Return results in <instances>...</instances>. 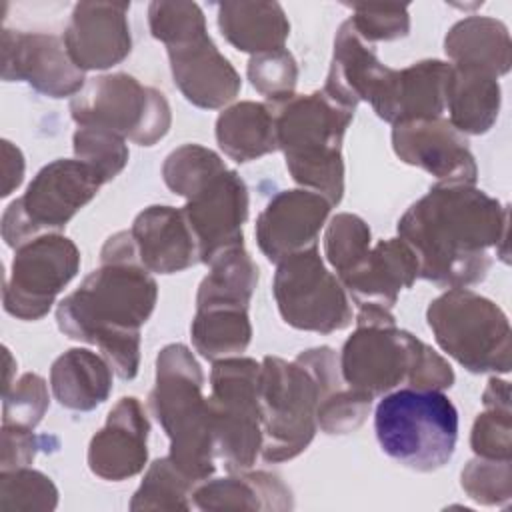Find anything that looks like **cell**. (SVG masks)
Instances as JSON below:
<instances>
[{
	"label": "cell",
	"instance_id": "8",
	"mask_svg": "<svg viewBox=\"0 0 512 512\" xmlns=\"http://www.w3.org/2000/svg\"><path fill=\"white\" fill-rule=\"evenodd\" d=\"M260 364L248 356L216 360L206 398L214 454L228 472L252 468L262 450V416L258 404Z\"/></svg>",
	"mask_w": 512,
	"mask_h": 512
},
{
	"label": "cell",
	"instance_id": "44",
	"mask_svg": "<svg viewBox=\"0 0 512 512\" xmlns=\"http://www.w3.org/2000/svg\"><path fill=\"white\" fill-rule=\"evenodd\" d=\"M36 452H38V438H36L34 430L2 424L0 472L30 466Z\"/></svg>",
	"mask_w": 512,
	"mask_h": 512
},
{
	"label": "cell",
	"instance_id": "22",
	"mask_svg": "<svg viewBox=\"0 0 512 512\" xmlns=\"http://www.w3.org/2000/svg\"><path fill=\"white\" fill-rule=\"evenodd\" d=\"M418 278V260L402 238H388L370 250L342 276H338L356 308L392 310L400 290Z\"/></svg>",
	"mask_w": 512,
	"mask_h": 512
},
{
	"label": "cell",
	"instance_id": "25",
	"mask_svg": "<svg viewBox=\"0 0 512 512\" xmlns=\"http://www.w3.org/2000/svg\"><path fill=\"white\" fill-rule=\"evenodd\" d=\"M386 72L388 66L378 60L372 44L356 34L350 20L342 22L334 38L332 62L322 90L336 102L356 110L358 102H370Z\"/></svg>",
	"mask_w": 512,
	"mask_h": 512
},
{
	"label": "cell",
	"instance_id": "15",
	"mask_svg": "<svg viewBox=\"0 0 512 512\" xmlns=\"http://www.w3.org/2000/svg\"><path fill=\"white\" fill-rule=\"evenodd\" d=\"M200 250V262L244 246L242 226L248 218V188L236 170L224 168L202 184L182 208Z\"/></svg>",
	"mask_w": 512,
	"mask_h": 512
},
{
	"label": "cell",
	"instance_id": "32",
	"mask_svg": "<svg viewBox=\"0 0 512 512\" xmlns=\"http://www.w3.org/2000/svg\"><path fill=\"white\" fill-rule=\"evenodd\" d=\"M196 482L170 456L154 460L130 500V510H190Z\"/></svg>",
	"mask_w": 512,
	"mask_h": 512
},
{
	"label": "cell",
	"instance_id": "13",
	"mask_svg": "<svg viewBox=\"0 0 512 512\" xmlns=\"http://www.w3.org/2000/svg\"><path fill=\"white\" fill-rule=\"evenodd\" d=\"M424 346L420 338L396 324H358L338 356L344 384L372 400L402 382L410 386Z\"/></svg>",
	"mask_w": 512,
	"mask_h": 512
},
{
	"label": "cell",
	"instance_id": "16",
	"mask_svg": "<svg viewBox=\"0 0 512 512\" xmlns=\"http://www.w3.org/2000/svg\"><path fill=\"white\" fill-rule=\"evenodd\" d=\"M468 144V136L442 116L392 126L396 156L432 174L440 184H476L478 168Z\"/></svg>",
	"mask_w": 512,
	"mask_h": 512
},
{
	"label": "cell",
	"instance_id": "26",
	"mask_svg": "<svg viewBox=\"0 0 512 512\" xmlns=\"http://www.w3.org/2000/svg\"><path fill=\"white\" fill-rule=\"evenodd\" d=\"M192 504L208 512L226 510H290V488L270 472H230L226 478L202 480L192 490Z\"/></svg>",
	"mask_w": 512,
	"mask_h": 512
},
{
	"label": "cell",
	"instance_id": "46",
	"mask_svg": "<svg viewBox=\"0 0 512 512\" xmlns=\"http://www.w3.org/2000/svg\"><path fill=\"white\" fill-rule=\"evenodd\" d=\"M4 358H6V376H4V392L12 386V382H10V372L14 370V362H12V354H10V350L8 348H4Z\"/></svg>",
	"mask_w": 512,
	"mask_h": 512
},
{
	"label": "cell",
	"instance_id": "17",
	"mask_svg": "<svg viewBox=\"0 0 512 512\" xmlns=\"http://www.w3.org/2000/svg\"><path fill=\"white\" fill-rule=\"evenodd\" d=\"M332 204L306 188L274 194L256 218V242L260 252L274 264L318 246V234L326 224Z\"/></svg>",
	"mask_w": 512,
	"mask_h": 512
},
{
	"label": "cell",
	"instance_id": "30",
	"mask_svg": "<svg viewBox=\"0 0 512 512\" xmlns=\"http://www.w3.org/2000/svg\"><path fill=\"white\" fill-rule=\"evenodd\" d=\"M218 28L236 50L252 56L284 48L290 36L288 16L278 2H222Z\"/></svg>",
	"mask_w": 512,
	"mask_h": 512
},
{
	"label": "cell",
	"instance_id": "23",
	"mask_svg": "<svg viewBox=\"0 0 512 512\" xmlns=\"http://www.w3.org/2000/svg\"><path fill=\"white\" fill-rule=\"evenodd\" d=\"M140 264L154 274H176L200 262L196 236L174 206H148L130 228Z\"/></svg>",
	"mask_w": 512,
	"mask_h": 512
},
{
	"label": "cell",
	"instance_id": "34",
	"mask_svg": "<svg viewBox=\"0 0 512 512\" xmlns=\"http://www.w3.org/2000/svg\"><path fill=\"white\" fill-rule=\"evenodd\" d=\"M58 504V488L40 470L28 466L0 472L2 512H50Z\"/></svg>",
	"mask_w": 512,
	"mask_h": 512
},
{
	"label": "cell",
	"instance_id": "40",
	"mask_svg": "<svg viewBox=\"0 0 512 512\" xmlns=\"http://www.w3.org/2000/svg\"><path fill=\"white\" fill-rule=\"evenodd\" d=\"M148 26L164 46L186 40L206 30V18L196 2L156 0L148 6Z\"/></svg>",
	"mask_w": 512,
	"mask_h": 512
},
{
	"label": "cell",
	"instance_id": "20",
	"mask_svg": "<svg viewBox=\"0 0 512 512\" xmlns=\"http://www.w3.org/2000/svg\"><path fill=\"white\" fill-rule=\"evenodd\" d=\"M150 422L142 402L120 398L108 412L106 424L90 438L88 468L94 476L120 482L140 474L148 460Z\"/></svg>",
	"mask_w": 512,
	"mask_h": 512
},
{
	"label": "cell",
	"instance_id": "41",
	"mask_svg": "<svg viewBox=\"0 0 512 512\" xmlns=\"http://www.w3.org/2000/svg\"><path fill=\"white\" fill-rule=\"evenodd\" d=\"M352 16L348 18L356 34L372 42H390L408 36L410 14L406 4H350Z\"/></svg>",
	"mask_w": 512,
	"mask_h": 512
},
{
	"label": "cell",
	"instance_id": "6",
	"mask_svg": "<svg viewBox=\"0 0 512 512\" xmlns=\"http://www.w3.org/2000/svg\"><path fill=\"white\" fill-rule=\"evenodd\" d=\"M426 320L436 344L468 372H510V322L490 298L468 288H448L428 304Z\"/></svg>",
	"mask_w": 512,
	"mask_h": 512
},
{
	"label": "cell",
	"instance_id": "10",
	"mask_svg": "<svg viewBox=\"0 0 512 512\" xmlns=\"http://www.w3.org/2000/svg\"><path fill=\"white\" fill-rule=\"evenodd\" d=\"M100 186L94 170L76 158L46 164L26 192L6 206L0 222L2 240L16 250L36 236L60 232L98 194Z\"/></svg>",
	"mask_w": 512,
	"mask_h": 512
},
{
	"label": "cell",
	"instance_id": "33",
	"mask_svg": "<svg viewBox=\"0 0 512 512\" xmlns=\"http://www.w3.org/2000/svg\"><path fill=\"white\" fill-rule=\"evenodd\" d=\"M224 168L228 166L214 150L200 144H182L166 156L162 164V178L174 194L190 198L202 184Z\"/></svg>",
	"mask_w": 512,
	"mask_h": 512
},
{
	"label": "cell",
	"instance_id": "43",
	"mask_svg": "<svg viewBox=\"0 0 512 512\" xmlns=\"http://www.w3.org/2000/svg\"><path fill=\"white\" fill-rule=\"evenodd\" d=\"M510 414V406H484L470 432V446L476 456L492 460L512 458Z\"/></svg>",
	"mask_w": 512,
	"mask_h": 512
},
{
	"label": "cell",
	"instance_id": "14",
	"mask_svg": "<svg viewBox=\"0 0 512 512\" xmlns=\"http://www.w3.org/2000/svg\"><path fill=\"white\" fill-rule=\"evenodd\" d=\"M0 52L2 80L26 82L50 98H74L88 80L54 34L4 28Z\"/></svg>",
	"mask_w": 512,
	"mask_h": 512
},
{
	"label": "cell",
	"instance_id": "2",
	"mask_svg": "<svg viewBox=\"0 0 512 512\" xmlns=\"http://www.w3.org/2000/svg\"><path fill=\"white\" fill-rule=\"evenodd\" d=\"M158 284L140 264L130 230L112 234L100 250V266L60 300L58 330L86 344H96L122 380L140 368V328L152 316Z\"/></svg>",
	"mask_w": 512,
	"mask_h": 512
},
{
	"label": "cell",
	"instance_id": "37",
	"mask_svg": "<svg viewBox=\"0 0 512 512\" xmlns=\"http://www.w3.org/2000/svg\"><path fill=\"white\" fill-rule=\"evenodd\" d=\"M246 74L252 88L262 94L270 104H276L294 96L298 82V64L290 50L278 48L250 56Z\"/></svg>",
	"mask_w": 512,
	"mask_h": 512
},
{
	"label": "cell",
	"instance_id": "38",
	"mask_svg": "<svg viewBox=\"0 0 512 512\" xmlns=\"http://www.w3.org/2000/svg\"><path fill=\"white\" fill-rule=\"evenodd\" d=\"M462 490L478 504L504 506L512 498L510 460L472 458L460 474Z\"/></svg>",
	"mask_w": 512,
	"mask_h": 512
},
{
	"label": "cell",
	"instance_id": "21",
	"mask_svg": "<svg viewBox=\"0 0 512 512\" xmlns=\"http://www.w3.org/2000/svg\"><path fill=\"white\" fill-rule=\"evenodd\" d=\"M450 62L420 60L402 70L388 68L384 80L370 98V106L384 122L400 124L410 120L440 118Z\"/></svg>",
	"mask_w": 512,
	"mask_h": 512
},
{
	"label": "cell",
	"instance_id": "45",
	"mask_svg": "<svg viewBox=\"0 0 512 512\" xmlns=\"http://www.w3.org/2000/svg\"><path fill=\"white\" fill-rule=\"evenodd\" d=\"M2 196H10L22 184L24 178V156L10 140H2Z\"/></svg>",
	"mask_w": 512,
	"mask_h": 512
},
{
	"label": "cell",
	"instance_id": "29",
	"mask_svg": "<svg viewBox=\"0 0 512 512\" xmlns=\"http://www.w3.org/2000/svg\"><path fill=\"white\" fill-rule=\"evenodd\" d=\"M444 52L454 66L484 70L502 76L512 64V42L504 22L490 16L458 20L444 38Z\"/></svg>",
	"mask_w": 512,
	"mask_h": 512
},
{
	"label": "cell",
	"instance_id": "4",
	"mask_svg": "<svg viewBox=\"0 0 512 512\" xmlns=\"http://www.w3.org/2000/svg\"><path fill=\"white\" fill-rule=\"evenodd\" d=\"M204 374L192 350L168 344L156 356V380L148 406L170 440V460L196 484L214 474V442Z\"/></svg>",
	"mask_w": 512,
	"mask_h": 512
},
{
	"label": "cell",
	"instance_id": "31",
	"mask_svg": "<svg viewBox=\"0 0 512 512\" xmlns=\"http://www.w3.org/2000/svg\"><path fill=\"white\" fill-rule=\"evenodd\" d=\"M216 142L234 162L244 164L278 150L276 116L268 102L242 100L216 118Z\"/></svg>",
	"mask_w": 512,
	"mask_h": 512
},
{
	"label": "cell",
	"instance_id": "11",
	"mask_svg": "<svg viewBox=\"0 0 512 512\" xmlns=\"http://www.w3.org/2000/svg\"><path fill=\"white\" fill-rule=\"evenodd\" d=\"M272 292L282 320L296 330L332 334L352 324V302L318 246L278 262Z\"/></svg>",
	"mask_w": 512,
	"mask_h": 512
},
{
	"label": "cell",
	"instance_id": "3",
	"mask_svg": "<svg viewBox=\"0 0 512 512\" xmlns=\"http://www.w3.org/2000/svg\"><path fill=\"white\" fill-rule=\"evenodd\" d=\"M270 106L276 116L278 150L284 152L292 180L322 194L332 206L340 204L344 194L342 140L356 110L336 102L324 90L294 94Z\"/></svg>",
	"mask_w": 512,
	"mask_h": 512
},
{
	"label": "cell",
	"instance_id": "36",
	"mask_svg": "<svg viewBox=\"0 0 512 512\" xmlns=\"http://www.w3.org/2000/svg\"><path fill=\"white\" fill-rule=\"evenodd\" d=\"M372 246L370 226L356 214H336L324 232V256L336 278L348 272Z\"/></svg>",
	"mask_w": 512,
	"mask_h": 512
},
{
	"label": "cell",
	"instance_id": "39",
	"mask_svg": "<svg viewBox=\"0 0 512 512\" xmlns=\"http://www.w3.org/2000/svg\"><path fill=\"white\" fill-rule=\"evenodd\" d=\"M48 404L46 380L34 372H26L4 392L2 424L34 430L44 418Z\"/></svg>",
	"mask_w": 512,
	"mask_h": 512
},
{
	"label": "cell",
	"instance_id": "27",
	"mask_svg": "<svg viewBox=\"0 0 512 512\" xmlns=\"http://www.w3.org/2000/svg\"><path fill=\"white\" fill-rule=\"evenodd\" d=\"M112 366L88 348H70L50 368V388L60 406L90 412L112 392Z\"/></svg>",
	"mask_w": 512,
	"mask_h": 512
},
{
	"label": "cell",
	"instance_id": "18",
	"mask_svg": "<svg viewBox=\"0 0 512 512\" xmlns=\"http://www.w3.org/2000/svg\"><path fill=\"white\" fill-rule=\"evenodd\" d=\"M130 2H78L64 28V46L82 70H106L128 58Z\"/></svg>",
	"mask_w": 512,
	"mask_h": 512
},
{
	"label": "cell",
	"instance_id": "19",
	"mask_svg": "<svg viewBox=\"0 0 512 512\" xmlns=\"http://www.w3.org/2000/svg\"><path fill=\"white\" fill-rule=\"evenodd\" d=\"M170 72L182 96L204 110H218L240 92V76L220 54L208 30L166 46Z\"/></svg>",
	"mask_w": 512,
	"mask_h": 512
},
{
	"label": "cell",
	"instance_id": "12",
	"mask_svg": "<svg viewBox=\"0 0 512 512\" xmlns=\"http://www.w3.org/2000/svg\"><path fill=\"white\" fill-rule=\"evenodd\" d=\"M78 268L80 250L60 232L24 242L16 248L10 276L4 282V310L26 322L44 318Z\"/></svg>",
	"mask_w": 512,
	"mask_h": 512
},
{
	"label": "cell",
	"instance_id": "24",
	"mask_svg": "<svg viewBox=\"0 0 512 512\" xmlns=\"http://www.w3.org/2000/svg\"><path fill=\"white\" fill-rule=\"evenodd\" d=\"M250 300L230 294H196V314L190 324V338L206 360L216 362L242 354L252 340L248 316Z\"/></svg>",
	"mask_w": 512,
	"mask_h": 512
},
{
	"label": "cell",
	"instance_id": "42",
	"mask_svg": "<svg viewBox=\"0 0 512 512\" xmlns=\"http://www.w3.org/2000/svg\"><path fill=\"white\" fill-rule=\"evenodd\" d=\"M372 398L352 390L348 384L330 392L318 402V428L326 434H348L360 428L370 412Z\"/></svg>",
	"mask_w": 512,
	"mask_h": 512
},
{
	"label": "cell",
	"instance_id": "1",
	"mask_svg": "<svg viewBox=\"0 0 512 512\" xmlns=\"http://www.w3.org/2000/svg\"><path fill=\"white\" fill-rule=\"evenodd\" d=\"M508 206L470 184L436 182L398 220L418 260V278L444 288H468L486 278L490 250L506 260Z\"/></svg>",
	"mask_w": 512,
	"mask_h": 512
},
{
	"label": "cell",
	"instance_id": "28",
	"mask_svg": "<svg viewBox=\"0 0 512 512\" xmlns=\"http://www.w3.org/2000/svg\"><path fill=\"white\" fill-rule=\"evenodd\" d=\"M502 92L498 78L468 66L450 64L444 108L448 122L462 134H486L500 112Z\"/></svg>",
	"mask_w": 512,
	"mask_h": 512
},
{
	"label": "cell",
	"instance_id": "7",
	"mask_svg": "<svg viewBox=\"0 0 512 512\" xmlns=\"http://www.w3.org/2000/svg\"><path fill=\"white\" fill-rule=\"evenodd\" d=\"M318 402L320 380L302 358L264 356L258 376L264 462H286L308 448L318 430Z\"/></svg>",
	"mask_w": 512,
	"mask_h": 512
},
{
	"label": "cell",
	"instance_id": "5",
	"mask_svg": "<svg viewBox=\"0 0 512 512\" xmlns=\"http://www.w3.org/2000/svg\"><path fill=\"white\" fill-rule=\"evenodd\" d=\"M374 432L386 456L410 470L434 472L454 456L458 412L438 390L400 388L378 402Z\"/></svg>",
	"mask_w": 512,
	"mask_h": 512
},
{
	"label": "cell",
	"instance_id": "35",
	"mask_svg": "<svg viewBox=\"0 0 512 512\" xmlns=\"http://www.w3.org/2000/svg\"><path fill=\"white\" fill-rule=\"evenodd\" d=\"M72 148L76 160L90 166L102 184L114 180L130 156L122 136L94 126H78L72 136Z\"/></svg>",
	"mask_w": 512,
	"mask_h": 512
},
{
	"label": "cell",
	"instance_id": "9",
	"mask_svg": "<svg viewBox=\"0 0 512 512\" xmlns=\"http://www.w3.org/2000/svg\"><path fill=\"white\" fill-rule=\"evenodd\" d=\"M70 116L78 126L104 128L138 146H154L172 124L166 96L126 72L88 78L70 100Z\"/></svg>",
	"mask_w": 512,
	"mask_h": 512
}]
</instances>
